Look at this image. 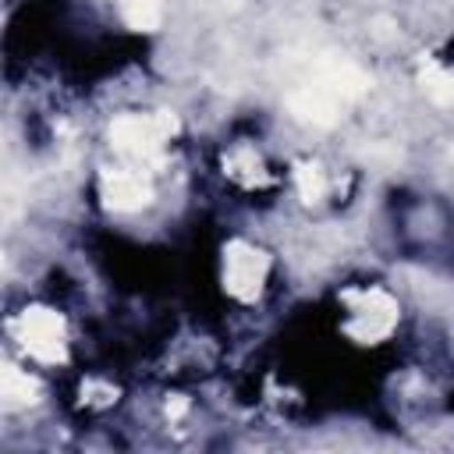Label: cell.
<instances>
[{"label":"cell","mask_w":454,"mask_h":454,"mask_svg":"<svg viewBox=\"0 0 454 454\" xmlns=\"http://www.w3.org/2000/svg\"><path fill=\"white\" fill-rule=\"evenodd\" d=\"M18 340L25 348V358L50 365L64 355V319L53 309H25L18 319Z\"/></svg>","instance_id":"1"}]
</instances>
